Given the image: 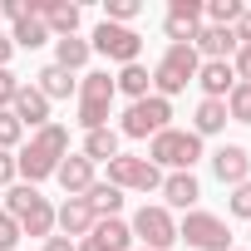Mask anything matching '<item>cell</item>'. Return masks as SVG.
<instances>
[{
	"mask_svg": "<svg viewBox=\"0 0 251 251\" xmlns=\"http://www.w3.org/2000/svg\"><path fill=\"white\" fill-rule=\"evenodd\" d=\"M64 158H69V128H64V123H45L40 133H30V143H20V153H15V173H20V182L40 187L45 177L59 173Z\"/></svg>",
	"mask_w": 251,
	"mask_h": 251,
	"instance_id": "obj_1",
	"label": "cell"
},
{
	"mask_svg": "<svg viewBox=\"0 0 251 251\" xmlns=\"http://www.w3.org/2000/svg\"><path fill=\"white\" fill-rule=\"evenodd\" d=\"M79 103H74V123L84 133H94V128H108V118H113V99H118V89H113V74L108 69H84L79 74V94H74Z\"/></svg>",
	"mask_w": 251,
	"mask_h": 251,
	"instance_id": "obj_2",
	"label": "cell"
},
{
	"mask_svg": "<svg viewBox=\"0 0 251 251\" xmlns=\"http://www.w3.org/2000/svg\"><path fill=\"white\" fill-rule=\"evenodd\" d=\"M158 173H192V163L202 158V138L192 128H163L158 138H148V153H143Z\"/></svg>",
	"mask_w": 251,
	"mask_h": 251,
	"instance_id": "obj_3",
	"label": "cell"
},
{
	"mask_svg": "<svg viewBox=\"0 0 251 251\" xmlns=\"http://www.w3.org/2000/svg\"><path fill=\"white\" fill-rule=\"evenodd\" d=\"M197 69H202V59H197V50H192V45H168V50H163V59L153 64V94L173 103V99L197 79Z\"/></svg>",
	"mask_w": 251,
	"mask_h": 251,
	"instance_id": "obj_4",
	"label": "cell"
},
{
	"mask_svg": "<svg viewBox=\"0 0 251 251\" xmlns=\"http://www.w3.org/2000/svg\"><path fill=\"white\" fill-rule=\"evenodd\" d=\"M177 241H187L192 251H231V226H226V217L192 207L177 222Z\"/></svg>",
	"mask_w": 251,
	"mask_h": 251,
	"instance_id": "obj_5",
	"label": "cell"
},
{
	"mask_svg": "<svg viewBox=\"0 0 251 251\" xmlns=\"http://www.w3.org/2000/svg\"><path fill=\"white\" fill-rule=\"evenodd\" d=\"M128 231H133V241H143V251H168L177 241V217L163 202H143L128 217Z\"/></svg>",
	"mask_w": 251,
	"mask_h": 251,
	"instance_id": "obj_6",
	"label": "cell"
},
{
	"mask_svg": "<svg viewBox=\"0 0 251 251\" xmlns=\"http://www.w3.org/2000/svg\"><path fill=\"white\" fill-rule=\"evenodd\" d=\"M89 50L123 69V64H138V59H143V35L128 30V25H108V20H99L94 35H89Z\"/></svg>",
	"mask_w": 251,
	"mask_h": 251,
	"instance_id": "obj_7",
	"label": "cell"
},
{
	"mask_svg": "<svg viewBox=\"0 0 251 251\" xmlns=\"http://www.w3.org/2000/svg\"><path fill=\"white\" fill-rule=\"evenodd\" d=\"M163 128H173V103L148 94L138 103L123 108V123H118V138H158Z\"/></svg>",
	"mask_w": 251,
	"mask_h": 251,
	"instance_id": "obj_8",
	"label": "cell"
},
{
	"mask_svg": "<svg viewBox=\"0 0 251 251\" xmlns=\"http://www.w3.org/2000/svg\"><path fill=\"white\" fill-rule=\"evenodd\" d=\"M103 182H113L118 192H143V197H148V192L163 187V173H158L148 158H138V153H118V158L108 163V177H103Z\"/></svg>",
	"mask_w": 251,
	"mask_h": 251,
	"instance_id": "obj_9",
	"label": "cell"
},
{
	"mask_svg": "<svg viewBox=\"0 0 251 251\" xmlns=\"http://www.w3.org/2000/svg\"><path fill=\"white\" fill-rule=\"evenodd\" d=\"M74 246H79V251H133V231H128L123 217H99L94 231H89L84 241H74Z\"/></svg>",
	"mask_w": 251,
	"mask_h": 251,
	"instance_id": "obj_10",
	"label": "cell"
},
{
	"mask_svg": "<svg viewBox=\"0 0 251 251\" xmlns=\"http://www.w3.org/2000/svg\"><path fill=\"white\" fill-rule=\"evenodd\" d=\"M158 197H163L168 212H192L197 197H202V182H197V173H163Z\"/></svg>",
	"mask_w": 251,
	"mask_h": 251,
	"instance_id": "obj_11",
	"label": "cell"
},
{
	"mask_svg": "<svg viewBox=\"0 0 251 251\" xmlns=\"http://www.w3.org/2000/svg\"><path fill=\"white\" fill-rule=\"evenodd\" d=\"M94 207L84 202V197H64V207H54V231L59 236H69V241H84L89 231H94Z\"/></svg>",
	"mask_w": 251,
	"mask_h": 251,
	"instance_id": "obj_12",
	"label": "cell"
},
{
	"mask_svg": "<svg viewBox=\"0 0 251 251\" xmlns=\"http://www.w3.org/2000/svg\"><path fill=\"white\" fill-rule=\"evenodd\" d=\"M212 177H217L222 187L246 182V177H251V153H246L241 143H222V148L212 153Z\"/></svg>",
	"mask_w": 251,
	"mask_h": 251,
	"instance_id": "obj_13",
	"label": "cell"
},
{
	"mask_svg": "<svg viewBox=\"0 0 251 251\" xmlns=\"http://www.w3.org/2000/svg\"><path fill=\"white\" fill-rule=\"evenodd\" d=\"M50 108H54V103H50L35 84H20V94H15V103H10V113L20 118V128H25V133H30V128H35V133L45 128V123H50Z\"/></svg>",
	"mask_w": 251,
	"mask_h": 251,
	"instance_id": "obj_14",
	"label": "cell"
},
{
	"mask_svg": "<svg viewBox=\"0 0 251 251\" xmlns=\"http://www.w3.org/2000/svg\"><path fill=\"white\" fill-rule=\"evenodd\" d=\"M192 50H197V59H226V64H231V54H236V35H231L226 25H197Z\"/></svg>",
	"mask_w": 251,
	"mask_h": 251,
	"instance_id": "obj_15",
	"label": "cell"
},
{
	"mask_svg": "<svg viewBox=\"0 0 251 251\" xmlns=\"http://www.w3.org/2000/svg\"><path fill=\"white\" fill-rule=\"evenodd\" d=\"M54 182L64 187V197H84L94 182H99V173H94V163L84 158V153H69L64 163H59V173H54Z\"/></svg>",
	"mask_w": 251,
	"mask_h": 251,
	"instance_id": "obj_16",
	"label": "cell"
},
{
	"mask_svg": "<svg viewBox=\"0 0 251 251\" xmlns=\"http://www.w3.org/2000/svg\"><path fill=\"white\" fill-rule=\"evenodd\" d=\"M192 84L202 89V99H226V94L236 89V74H231L226 59H202V69H197Z\"/></svg>",
	"mask_w": 251,
	"mask_h": 251,
	"instance_id": "obj_17",
	"label": "cell"
},
{
	"mask_svg": "<svg viewBox=\"0 0 251 251\" xmlns=\"http://www.w3.org/2000/svg\"><path fill=\"white\" fill-rule=\"evenodd\" d=\"M30 84H35V89H40L50 103H59V99H74V94H79V79H74L69 69H59V64H45V69H40Z\"/></svg>",
	"mask_w": 251,
	"mask_h": 251,
	"instance_id": "obj_18",
	"label": "cell"
},
{
	"mask_svg": "<svg viewBox=\"0 0 251 251\" xmlns=\"http://www.w3.org/2000/svg\"><path fill=\"white\" fill-rule=\"evenodd\" d=\"M226 99H197V113H192V133L197 138H217L226 133Z\"/></svg>",
	"mask_w": 251,
	"mask_h": 251,
	"instance_id": "obj_19",
	"label": "cell"
},
{
	"mask_svg": "<svg viewBox=\"0 0 251 251\" xmlns=\"http://www.w3.org/2000/svg\"><path fill=\"white\" fill-rule=\"evenodd\" d=\"M113 89L118 94H128V103H138V99H148L153 94V69L138 59V64H123L118 74H113Z\"/></svg>",
	"mask_w": 251,
	"mask_h": 251,
	"instance_id": "obj_20",
	"label": "cell"
},
{
	"mask_svg": "<svg viewBox=\"0 0 251 251\" xmlns=\"http://www.w3.org/2000/svg\"><path fill=\"white\" fill-rule=\"evenodd\" d=\"M10 45H15V50H45V45H54V35L45 30L40 15H20V20L10 25Z\"/></svg>",
	"mask_w": 251,
	"mask_h": 251,
	"instance_id": "obj_21",
	"label": "cell"
},
{
	"mask_svg": "<svg viewBox=\"0 0 251 251\" xmlns=\"http://www.w3.org/2000/svg\"><path fill=\"white\" fill-rule=\"evenodd\" d=\"M89 59H94V50H89V40H84V35L54 40V59H50V64H59V69L79 74V69H89Z\"/></svg>",
	"mask_w": 251,
	"mask_h": 251,
	"instance_id": "obj_22",
	"label": "cell"
},
{
	"mask_svg": "<svg viewBox=\"0 0 251 251\" xmlns=\"http://www.w3.org/2000/svg\"><path fill=\"white\" fill-rule=\"evenodd\" d=\"M118 143H123V138H118V128H94V133H84V148H79V153L99 168V163H113V158L123 153Z\"/></svg>",
	"mask_w": 251,
	"mask_h": 251,
	"instance_id": "obj_23",
	"label": "cell"
},
{
	"mask_svg": "<svg viewBox=\"0 0 251 251\" xmlns=\"http://www.w3.org/2000/svg\"><path fill=\"white\" fill-rule=\"evenodd\" d=\"M84 202L94 207V217H118V212H123V192H118L113 182H94V187L84 192Z\"/></svg>",
	"mask_w": 251,
	"mask_h": 251,
	"instance_id": "obj_24",
	"label": "cell"
},
{
	"mask_svg": "<svg viewBox=\"0 0 251 251\" xmlns=\"http://www.w3.org/2000/svg\"><path fill=\"white\" fill-rule=\"evenodd\" d=\"M241 10H246L241 0H207V5H202V15H207V20H202V25H226V30H231Z\"/></svg>",
	"mask_w": 251,
	"mask_h": 251,
	"instance_id": "obj_25",
	"label": "cell"
},
{
	"mask_svg": "<svg viewBox=\"0 0 251 251\" xmlns=\"http://www.w3.org/2000/svg\"><path fill=\"white\" fill-rule=\"evenodd\" d=\"M138 15H143V0H103V20L108 25H128L133 30Z\"/></svg>",
	"mask_w": 251,
	"mask_h": 251,
	"instance_id": "obj_26",
	"label": "cell"
},
{
	"mask_svg": "<svg viewBox=\"0 0 251 251\" xmlns=\"http://www.w3.org/2000/svg\"><path fill=\"white\" fill-rule=\"evenodd\" d=\"M20 143H25L20 118H15L10 108H0V148H5V153H20Z\"/></svg>",
	"mask_w": 251,
	"mask_h": 251,
	"instance_id": "obj_27",
	"label": "cell"
},
{
	"mask_svg": "<svg viewBox=\"0 0 251 251\" xmlns=\"http://www.w3.org/2000/svg\"><path fill=\"white\" fill-rule=\"evenodd\" d=\"M226 118L231 123H251V84H236L226 94Z\"/></svg>",
	"mask_w": 251,
	"mask_h": 251,
	"instance_id": "obj_28",
	"label": "cell"
},
{
	"mask_svg": "<svg viewBox=\"0 0 251 251\" xmlns=\"http://www.w3.org/2000/svg\"><path fill=\"white\" fill-rule=\"evenodd\" d=\"M226 212H231V217H241V222L251 226V177H246V182H236V187H226Z\"/></svg>",
	"mask_w": 251,
	"mask_h": 251,
	"instance_id": "obj_29",
	"label": "cell"
},
{
	"mask_svg": "<svg viewBox=\"0 0 251 251\" xmlns=\"http://www.w3.org/2000/svg\"><path fill=\"white\" fill-rule=\"evenodd\" d=\"M168 20H177V25H202L207 15H202V0H173V5H168Z\"/></svg>",
	"mask_w": 251,
	"mask_h": 251,
	"instance_id": "obj_30",
	"label": "cell"
},
{
	"mask_svg": "<svg viewBox=\"0 0 251 251\" xmlns=\"http://www.w3.org/2000/svg\"><path fill=\"white\" fill-rule=\"evenodd\" d=\"M20 84H25V79H20L15 69H0V108H10V103H15V94H20Z\"/></svg>",
	"mask_w": 251,
	"mask_h": 251,
	"instance_id": "obj_31",
	"label": "cell"
},
{
	"mask_svg": "<svg viewBox=\"0 0 251 251\" xmlns=\"http://www.w3.org/2000/svg\"><path fill=\"white\" fill-rule=\"evenodd\" d=\"M231 74H236V84H251V45H236V54H231Z\"/></svg>",
	"mask_w": 251,
	"mask_h": 251,
	"instance_id": "obj_32",
	"label": "cell"
},
{
	"mask_svg": "<svg viewBox=\"0 0 251 251\" xmlns=\"http://www.w3.org/2000/svg\"><path fill=\"white\" fill-rule=\"evenodd\" d=\"M20 182V173H15V153H5V148H0V192H5V187H15Z\"/></svg>",
	"mask_w": 251,
	"mask_h": 251,
	"instance_id": "obj_33",
	"label": "cell"
},
{
	"mask_svg": "<svg viewBox=\"0 0 251 251\" xmlns=\"http://www.w3.org/2000/svg\"><path fill=\"white\" fill-rule=\"evenodd\" d=\"M15 246H20V226L0 212V251H15Z\"/></svg>",
	"mask_w": 251,
	"mask_h": 251,
	"instance_id": "obj_34",
	"label": "cell"
},
{
	"mask_svg": "<svg viewBox=\"0 0 251 251\" xmlns=\"http://www.w3.org/2000/svg\"><path fill=\"white\" fill-rule=\"evenodd\" d=\"M231 35H236V45H251V5L236 15V25H231Z\"/></svg>",
	"mask_w": 251,
	"mask_h": 251,
	"instance_id": "obj_35",
	"label": "cell"
},
{
	"mask_svg": "<svg viewBox=\"0 0 251 251\" xmlns=\"http://www.w3.org/2000/svg\"><path fill=\"white\" fill-rule=\"evenodd\" d=\"M40 251H79V246H74L69 236H59V231H54V236H45V246H40Z\"/></svg>",
	"mask_w": 251,
	"mask_h": 251,
	"instance_id": "obj_36",
	"label": "cell"
},
{
	"mask_svg": "<svg viewBox=\"0 0 251 251\" xmlns=\"http://www.w3.org/2000/svg\"><path fill=\"white\" fill-rule=\"evenodd\" d=\"M10 59H15V45H10V35H0V69H10Z\"/></svg>",
	"mask_w": 251,
	"mask_h": 251,
	"instance_id": "obj_37",
	"label": "cell"
},
{
	"mask_svg": "<svg viewBox=\"0 0 251 251\" xmlns=\"http://www.w3.org/2000/svg\"><path fill=\"white\" fill-rule=\"evenodd\" d=\"M133 251H143V246H133Z\"/></svg>",
	"mask_w": 251,
	"mask_h": 251,
	"instance_id": "obj_38",
	"label": "cell"
},
{
	"mask_svg": "<svg viewBox=\"0 0 251 251\" xmlns=\"http://www.w3.org/2000/svg\"><path fill=\"white\" fill-rule=\"evenodd\" d=\"M231 251H236V246H231Z\"/></svg>",
	"mask_w": 251,
	"mask_h": 251,
	"instance_id": "obj_39",
	"label": "cell"
}]
</instances>
